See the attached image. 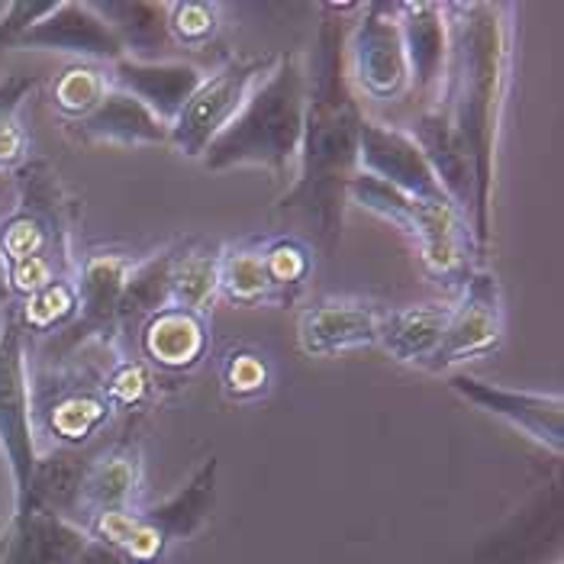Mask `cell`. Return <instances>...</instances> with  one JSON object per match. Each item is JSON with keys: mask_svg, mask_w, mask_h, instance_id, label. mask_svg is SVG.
<instances>
[{"mask_svg": "<svg viewBox=\"0 0 564 564\" xmlns=\"http://www.w3.org/2000/svg\"><path fill=\"white\" fill-rule=\"evenodd\" d=\"M358 3H323L313 55H306V117L294 187L281 207H304L329 252L343 236L348 181L358 174V130L365 113L348 87V23Z\"/></svg>", "mask_w": 564, "mask_h": 564, "instance_id": "cell-1", "label": "cell"}, {"mask_svg": "<svg viewBox=\"0 0 564 564\" xmlns=\"http://www.w3.org/2000/svg\"><path fill=\"white\" fill-rule=\"evenodd\" d=\"M507 3H445L448 17V72L442 85V110L462 139L471 174V236L484 252L490 239V197H494V162L503 100L510 87V30Z\"/></svg>", "mask_w": 564, "mask_h": 564, "instance_id": "cell-2", "label": "cell"}, {"mask_svg": "<svg viewBox=\"0 0 564 564\" xmlns=\"http://www.w3.org/2000/svg\"><path fill=\"white\" fill-rule=\"evenodd\" d=\"M306 117V55L278 52L239 117L204 152V169H264L284 177L297 169Z\"/></svg>", "mask_w": 564, "mask_h": 564, "instance_id": "cell-3", "label": "cell"}, {"mask_svg": "<svg viewBox=\"0 0 564 564\" xmlns=\"http://www.w3.org/2000/svg\"><path fill=\"white\" fill-rule=\"evenodd\" d=\"M30 410L33 433L48 438V448H85L113 416L104 378L72 361H55L30 375Z\"/></svg>", "mask_w": 564, "mask_h": 564, "instance_id": "cell-4", "label": "cell"}, {"mask_svg": "<svg viewBox=\"0 0 564 564\" xmlns=\"http://www.w3.org/2000/svg\"><path fill=\"white\" fill-rule=\"evenodd\" d=\"M0 452L13 478V507L26 497L30 475L40 458L30 410V358L26 329L20 326L17 304L3 306L0 319Z\"/></svg>", "mask_w": 564, "mask_h": 564, "instance_id": "cell-5", "label": "cell"}, {"mask_svg": "<svg viewBox=\"0 0 564 564\" xmlns=\"http://www.w3.org/2000/svg\"><path fill=\"white\" fill-rule=\"evenodd\" d=\"M274 55L268 58H229L214 75H204L200 87L191 94L184 110L169 127V145L184 159H204L217 135L246 107L249 94L268 75Z\"/></svg>", "mask_w": 564, "mask_h": 564, "instance_id": "cell-6", "label": "cell"}, {"mask_svg": "<svg viewBox=\"0 0 564 564\" xmlns=\"http://www.w3.org/2000/svg\"><path fill=\"white\" fill-rule=\"evenodd\" d=\"M346 62L361 90L375 100H393L410 87V62L393 3H361L348 30Z\"/></svg>", "mask_w": 564, "mask_h": 564, "instance_id": "cell-7", "label": "cell"}, {"mask_svg": "<svg viewBox=\"0 0 564 564\" xmlns=\"http://www.w3.org/2000/svg\"><path fill=\"white\" fill-rule=\"evenodd\" d=\"M503 326L507 316H503L500 281L490 271H471L468 281L462 284L458 304L448 313V326L430 371H445L452 365L494 351L503 339Z\"/></svg>", "mask_w": 564, "mask_h": 564, "instance_id": "cell-8", "label": "cell"}, {"mask_svg": "<svg viewBox=\"0 0 564 564\" xmlns=\"http://www.w3.org/2000/svg\"><path fill=\"white\" fill-rule=\"evenodd\" d=\"M448 388L475 403L478 410L510 423L539 445L562 452L564 448V397L562 393H535V391H510L500 384H490L484 378H475L468 371L448 375Z\"/></svg>", "mask_w": 564, "mask_h": 564, "instance_id": "cell-9", "label": "cell"}, {"mask_svg": "<svg viewBox=\"0 0 564 564\" xmlns=\"http://www.w3.org/2000/svg\"><path fill=\"white\" fill-rule=\"evenodd\" d=\"M358 172L371 174L393 191L416 197V200H452L438 177L430 169L423 149L406 130L381 127L371 120H361L358 130Z\"/></svg>", "mask_w": 564, "mask_h": 564, "instance_id": "cell-10", "label": "cell"}, {"mask_svg": "<svg viewBox=\"0 0 564 564\" xmlns=\"http://www.w3.org/2000/svg\"><path fill=\"white\" fill-rule=\"evenodd\" d=\"M132 259L123 252L94 249L78 259L75 291H78V316L65 329V346H78L85 339H107L120 329V297L130 274Z\"/></svg>", "mask_w": 564, "mask_h": 564, "instance_id": "cell-11", "label": "cell"}, {"mask_svg": "<svg viewBox=\"0 0 564 564\" xmlns=\"http://www.w3.org/2000/svg\"><path fill=\"white\" fill-rule=\"evenodd\" d=\"M17 48L65 52V55H78L82 62L107 65V68L127 58L123 45L107 26V20L94 10V3H78V0H55V7L43 20L30 33H23Z\"/></svg>", "mask_w": 564, "mask_h": 564, "instance_id": "cell-12", "label": "cell"}, {"mask_svg": "<svg viewBox=\"0 0 564 564\" xmlns=\"http://www.w3.org/2000/svg\"><path fill=\"white\" fill-rule=\"evenodd\" d=\"M403 48L410 62V85L423 97L442 94L448 72V17L445 3L435 0H400L393 3Z\"/></svg>", "mask_w": 564, "mask_h": 564, "instance_id": "cell-13", "label": "cell"}, {"mask_svg": "<svg viewBox=\"0 0 564 564\" xmlns=\"http://www.w3.org/2000/svg\"><path fill=\"white\" fill-rule=\"evenodd\" d=\"M110 85L132 94L149 113L172 127L191 94L204 82V72L187 62H132L120 58L110 68Z\"/></svg>", "mask_w": 564, "mask_h": 564, "instance_id": "cell-14", "label": "cell"}, {"mask_svg": "<svg viewBox=\"0 0 564 564\" xmlns=\"http://www.w3.org/2000/svg\"><path fill=\"white\" fill-rule=\"evenodd\" d=\"M87 539L90 535L82 522L45 510H26L7 525L0 564H78Z\"/></svg>", "mask_w": 564, "mask_h": 564, "instance_id": "cell-15", "label": "cell"}, {"mask_svg": "<svg viewBox=\"0 0 564 564\" xmlns=\"http://www.w3.org/2000/svg\"><path fill=\"white\" fill-rule=\"evenodd\" d=\"M381 306L368 301H319L306 306L297 323V336L306 355H339L348 348L375 346L381 326Z\"/></svg>", "mask_w": 564, "mask_h": 564, "instance_id": "cell-16", "label": "cell"}, {"mask_svg": "<svg viewBox=\"0 0 564 564\" xmlns=\"http://www.w3.org/2000/svg\"><path fill=\"white\" fill-rule=\"evenodd\" d=\"M68 130L85 145H117V149L169 145V127L120 87H110L107 97L85 120L68 123Z\"/></svg>", "mask_w": 564, "mask_h": 564, "instance_id": "cell-17", "label": "cell"}, {"mask_svg": "<svg viewBox=\"0 0 564 564\" xmlns=\"http://www.w3.org/2000/svg\"><path fill=\"white\" fill-rule=\"evenodd\" d=\"M142 490V452L132 442H113L100 452H90L78 517L90 520L107 510H132Z\"/></svg>", "mask_w": 564, "mask_h": 564, "instance_id": "cell-18", "label": "cell"}, {"mask_svg": "<svg viewBox=\"0 0 564 564\" xmlns=\"http://www.w3.org/2000/svg\"><path fill=\"white\" fill-rule=\"evenodd\" d=\"M210 348L207 316L165 306L155 316H149L139 329V351L142 358L159 371H191L204 361Z\"/></svg>", "mask_w": 564, "mask_h": 564, "instance_id": "cell-19", "label": "cell"}, {"mask_svg": "<svg viewBox=\"0 0 564 564\" xmlns=\"http://www.w3.org/2000/svg\"><path fill=\"white\" fill-rule=\"evenodd\" d=\"M87 462H90V452H82V448L40 452L26 497L13 507V517L26 510H45V513H58L78 522V497H82Z\"/></svg>", "mask_w": 564, "mask_h": 564, "instance_id": "cell-20", "label": "cell"}, {"mask_svg": "<svg viewBox=\"0 0 564 564\" xmlns=\"http://www.w3.org/2000/svg\"><path fill=\"white\" fill-rule=\"evenodd\" d=\"M416 139V145L423 149L430 169L438 177L442 191L452 197V204L471 217V204H475V174H471V162L468 152L462 145V139L455 135L448 117L442 107H435L430 113L420 117V123L410 132Z\"/></svg>", "mask_w": 564, "mask_h": 564, "instance_id": "cell-21", "label": "cell"}, {"mask_svg": "<svg viewBox=\"0 0 564 564\" xmlns=\"http://www.w3.org/2000/svg\"><path fill=\"white\" fill-rule=\"evenodd\" d=\"M448 304H413L384 310L378 326V343L400 365L430 368L448 326Z\"/></svg>", "mask_w": 564, "mask_h": 564, "instance_id": "cell-22", "label": "cell"}, {"mask_svg": "<svg viewBox=\"0 0 564 564\" xmlns=\"http://www.w3.org/2000/svg\"><path fill=\"white\" fill-rule=\"evenodd\" d=\"M217 475L219 462L207 458L177 494H172L169 500H162L152 510H142L145 520L162 532V539L169 545L181 542V539H194L210 522L214 507H217Z\"/></svg>", "mask_w": 564, "mask_h": 564, "instance_id": "cell-23", "label": "cell"}, {"mask_svg": "<svg viewBox=\"0 0 564 564\" xmlns=\"http://www.w3.org/2000/svg\"><path fill=\"white\" fill-rule=\"evenodd\" d=\"M94 10L107 20L113 36L123 45V55L132 62H162L159 52L172 43L165 3L149 0H107L94 3Z\"/></svg>", "mask_w": 564, "mask_h": 564, "instance_id": "cell-24", "label": "cell"}, {"mask_svg": "<svg viewBox=\"0 0 564 564\" xmlns=\"http://www.w3.org/2000/svg\"><path fill=\"white\" fill-rule=\"evenodd\" d=\"M219 256L223 246H214L207 239L174 242L172 288H169L172 306L200 316L214 310V301L219 297Z\"/></svg>", "mask_w": 564, "mask_h": 564, "instance_id": "cell-25", "label": "cell"}, {"mask_svg": "<svg viewBox=\"0 0 564 564\" xmlns=\"http://www.w3.org/2000/svg\"><path fill=\"white\" fill-rule=\"evenodd\" d=\"M87 535L113 549L127 564H155L165 552L169 542L162 532L145 520L142 510H107L85 522Z\"/></svg>", "mask_w": 564, "mask_h": 564, "instance_id": "cell-26", "label": "cell"}, {"mask_svg": "<svg viewBox=\"0 0 564 564\" xmlns=\"http://www.w3.org/2000/svg\"><path fill=\"white\" fill-rule=\"evenodd\" d=\"M172 261L174 246L162 249L159 256H149L145 261H132L127 284H123V297H120V326L135 323V319H149L159 310L172 306L169 288H172Z\"/></svg>", "mask_w": 564, "mask_h": 564, "instance_id": "cell-27", "label": "cell"}, {"mask_svg": "<svg viewBox=\"0 0 564 564\" xmlns=\"http://www.w3.org/2000/svg\"><path fill=\"white\" fill-rule=\"evenodd\" d=\"M219 297L232 306L271 304V284H268L264 261H261V242L223 246Z\"/></svg>", "mask_w": 564, "mask_h": 564, "instance_id": "cell-28", "label": "cell"}, {"mask_svg": "<svg viewBox=\"0 0 564 564\" xmlns=\"http://www.w3.org/2000/svg\"><path fill=\"white\" fill-rule=\"evenodd\" d=\"M261 261L271 284V304H294L313 274V249L297 236H274L261 239Z\"/></svg>", "mask_w": 564, "mask_h": 564, "instance_id": "cell-29", "label": "cell"}, {"mask_svg": "<svg viewBox=\"0 0 564 564\" xmlns=\"http://www.w3.org/2000/svg\"><path fill=\"white\" fill-rule=\"evenodd\" d=\"M110 87L113 85L107 65L75 62L65 72H58V78L52 82V107L65 123H78L107 97Z\"/></svg>", "mask_w": 564, "mask_h": 564, "instance_id": "cell-30", "label": "cell"}, {"mask_svg": "<svg viewBox=\"0 0 564 564\" xmlns=\"http://www.w3.org/2000/svg\"><path fill=\"white\" fill-rule=\"evenodd\" d=\"M33 87L36 78L26 75H10L0 82V172H17L30 159V132L20 120V110Z\"/></svg>", "mask_w": 564, "mask_h": 564, "instance_id": "cell-31", "label": "cell"}, {"mask_svg": "<svg viewBox=\"0 0 564 564\" xmlns=\"http://www.w3.org/2000/svg\"><path fill=\"white\" fill-rule=\"evenodd\" d=\"M13 304H17V316H20V326L26 329V336L68 329L78 316L75 278H55L43 291L30 294L26 301H13Z\"/></svg>", "mask_w": 564, "mask_h": 564, "instance_id": "cell-32", "label": "cell"}, {"mask_svg": "<svg viewBox=\"0 0 564 564\" xmlns=\"http://www.w3.org/2000/svg\"><path fill=\"white\" fill-rule=\"evenodd\" d=\"M169 13V36L172 43L187 48H204L219 33L223 7L217 0H177L165 3Z\"/></svg>", "mask_w": 564, "mask_h": 564, "instance_id": "cell-33", "label": "cell"}, {"mask_svg": "<svg viewBox=\"0 0 564 564\" xmlns=\"http://www.w3.org/2000/svg\"><path fill=\"white\" fill-rule=\"evenodd\" d=\"M219 378L232 400H256L271 384V368L256 348H232L219 365Z\"/></svg>", "mask_w": 564, "mask_h": 564, "instance_id": "cell-34", "label": "cell"}, {"mask_svg": "<svg viewBox=\"0 0 564 564\" xmlns=\"http://www.w3.org/2000/svg\"><path fill=\"white\" fill-rule=\"evenodd\" d=\"M104 378V393L113 410H135L152 397V375L139 358H117Z\"/></svg>", "mask_w": 564, "mask_h": 564, "instance_id": "cell-35", "label": "cell"}, {"mask_svg": "<svg viewBox=\"0 0 564 564\" xmlns=\"http://www.w3.org/2000/svg\"><path fill=\"white\" fill-rule=\"evenodd\" d=\"M55 7V0H13L0 13V52L17 48L23 33H30L45 13Z\"/></svg>", "mask_w": 564, "mask_h": 564, "instance_id": "cell-36", "label": "cell"}, {"mask_svg": "<svg viewBox=\"0 0 564 564\" xmlns=\"http://www.w3.org/2000/svg\"><path fill=\"white\" fill-rule=\"evenodd\" d=\"M78 564H127L113 549H107L104 542H97V539H87L85 545V555H82V562Z\"/></svg>", "mask_w": 564, "mask_h": 564, "instance_id": "cell-37", "label": "cell"}, {"mask_svg": "<svg viewBox=\"0 0 564 564\" xmlns=\"http://www.w3.org/2000/svg\"><path fill=\"white\" fill-rule=\"evenodd\" d=\"M13 297H10V284H7V261H3V252H0V306H10Z\"/></svg>", "mask_w": 564, "mask_h": 564, "instance_id": "cell-38", "label": "cell"}, {"mask_svg": "<svg viewBox=\"0 0 564 564\" xmlns=\"http://www.w3.org/2000/svg\"><path fill=\"white\" fill-rule=\"evenodd\" d=\"M3 542H7V532L0 535V562H3Z\"/></svg>", "mask_w": 564, "mask_h": 564, "instance_id": "cell-39", "label": "cell"}, {"mask_svg": "<svg viewBox=\"0 0 564 564\" xmlns=\"http://www.w3.org/2000/svg\"><path fill=\"white\" fill-rule=\"evenodd\" d=\"M3 532H7V520L0 517V535H3Z\"/></svg>", "mask_w": 564, "mask_h": 564, "instance_id": "cell-40", "label": "cell"}]
</instances>
